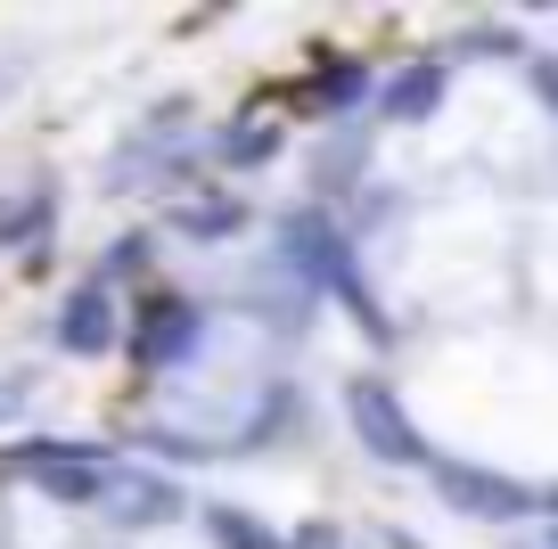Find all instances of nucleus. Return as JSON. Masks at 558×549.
<instances>
[{"label": "nucleus", "instance_id": "obj_1", "mask_svg": "<svg viewBox=\"0 0 558 549\" xmlns=\"http://www.w3.org/2000/svg\"><path fill=\"white\" fill-rule=\"evenodd\" d=\"M279 271H288V288L304 295V304H320V295H337V304L353 312V320L369 328V337H386V312L369 304L362 271H353V239L329 222L320 206H296L279 213Z\"/></svg>", "mask_w": 558, "mask_h": 549}, {"label": "nucleus", "instance_id": "obj_2", "mask_svg": "<svg viewBox=\"0 0 558 549\" xmlns=\"http://www.w3.org/2000/svg\"><path fill=\"white\" fill-rule=\"evenodd\" d=\"M0 467L25 476L41 500H58V509H99L107 484H116V467H123V451L74 443V435H34V443H9V451H0Z\"/></svg>", "mask_w": 558, "mask_h": 549}, {"label": "nucleus", "instance_id": "obj_3", "mask_svg": "<svg viewBox=\"0 0 558 549\" xmlns=\"http://www.w3.org/2000/svg\"><path fill=\"white\" fill-rule=\"evenodd\" d=\"M123 353H132L140 378H173L206 353V304L197 295H140L132 320H123Z\"/></svg>", "mask_w": 558, "mask_h": 549}, {"label": "nucleus", "instance_id": "obj_4", "mask_svg": "<svg viewBox=\"0 0 558 549\" xmlns=\"http://www.w3.org/2000/svg\"><path fill=\"white\" fill-rule=\"evenodd\" d=\"M345 418H353V443H362L369 460H386V467H427V460H436L386 378H353L345 386Z\"/></svg>", "mask_w": 558, "mask_h": 549}, {"label": "nucleus", "instance_id": "obj_5", "mask_svg": "<svg viewBox=\"0 0 558 549\" xmlns=\"http://www.w3.org/2000/svg\"><path fill=\"white\" fill-rule=\"evenodd\" d=\"M99 516L116 533H157V525H181V516H190V492H181V476H165V467L123 460L116 484H107V500H99Z\"/></svg>", "mask_w": 558, "mask_h": 549}, {"label": "nucleus", "instance_id": "obj_6", "mask_svg": "<svg viewBox=\"0 0 558 549\" xmlns=\"http://www.w3.org/2000/svg\"><path fill=\"white\" fill-rule=\"evenodd\" d=\"M427 476H436V492L452 500L460 516H476V525H509V516L542 509L518 476H493V467H469V460H427Z\"/></svg>", "mask_w": 558, "mask_h": 549}, {"label": "nucleus", "instance_id": "obj_7", "mask_svg": "<svg viewBox=\"0 0 558 549\" xmlns=\"http://www.w3.org/2000/svg\"><path fill=\"white\" fill-rule=\"evenodd\" d=\"M116 304H123L116 288L83 279V288L50 312V344H58V353H74V361H107V353L123 344V312H116Z\"/></svg>", "mask_w": 558, "mask_h": 549}, {"label": "nucleus", "instance_id": "obj_8", "mask_svg": "<svg viewBox=\"0 0 558 549\" xmlns=\"http://www.w3.org/2000/svg\"><path fill=\"white\" fill-rule=\"evenodd\" d=\"M444 90H452V66L418 58V66H402V74H386V83H378V115L386 123H427L444 107Z\"/></svg>", "mask_w": 558, "mask_h": 549}, {"label": "nucleus", "instance_id": "obj_9", "mask_svg": "<svg viewBox=\"0 0 558 549\" xmlns=\"http://www.w3.org/2000/svg\"><path fill=\"white\" fill-rule=\"evenodd\" d=\"M362 99H369V66H353V58L313 74V115H353Z\"/></svg>", "mask_w": 558, "mask_h": 549}, {"label": "nucleus", "instance_id": "obj_10", "mask_svg": "<svg viewBox=\"0 0 558 549\" xmlns=\"http://www.w3.org/2000/svg\"><path fill=\"white\" fill-rule=\"evenodd\" d=\"M206 533H214V549H288L263 516H246V509H230V500H214L206 509Z\"/></svg>", "mask_w": 558, "mask_h": 549}, {"label": "nucleus", "instance_id": "obj_11", "mask_svg": "<svg viewBox=\"0 0 558 549\" xmlns=\"http://www.w3.org/2000/svg\"><path fill=\"white\" fill-rule=\"evenodd\" d=\"M214 156H222V164H239V172H246V164H271V156H279V132H271V123H246V115H239L222 139H214Z\"/></svg>", "mask_w": 558, "mask_h": 549}, {"label": "nucleus", "instance_id": "obj_12", "mask_svg": "<svg viewBox=\"0 0 558 549\" xmlns=\"http://www.w3.org/2000/svg\"><path fill=\"white\" fill-rule=\"evenodd\" d=\"M173 222L190 230V239H206V246H214V239H230V230H246V206H230V197H214V206H181Z\"/></svg>", "mask_w": 558, "mask_h": 549}, {"label": "nucleus", "instance_id": "obj_13", "mask_svg": "<svg viewBox=\"0 0 558 549\" xmlns=\"http://www.w3.org/2000/svg\"><path fill=\"white\" fill-rule=\"evenodd\" d=\"M140 271H148V239H123V246L99 255V288H123V279H140Z\"/></svg>", "mask_w": 558, "mask_h": 549}, {"label": "nucleus", "instance_id": "obj_14", "mask_svg": "<svg viewBox=\"0 0 558 549\" xmlns=\"http://www.w3.org/2000/svg\"><path fill=\"white\" fill-rule=\"evenodd\" d=\"M25 402H34V369H17V378H0V418H17Z\"/></svg>", "mask_w": 558, "mask_h": 549}, {"label": "nucleus", "instance_id": "obj_15", "mask_svg": "<svg viewBox=\"0 0 558 549\" xmlns=\"http://www.w3.org/2000/svg\"><path fill=\"white\" fill-rule=\"evenodd\" d=\"M534 90H542V99L558 107V58H542V66H534Z\"/></svg>", "mask_w": 558, "mask_h": 549}, {"label": "nucleus", "instance_id": "obj_16", "mask_svg": "<svg viewBox=\"0 0 558 549\" xmlns=\"http://www.w3.org/2000/svg\"><path fill=\"white\" fill-rule=\"evenodd\" d=\"M9 83H17V66H0V99H9Z\"/></svg>", "mask_w": 558, "mask_h": 549}, {"label": "nucleus", "instance_id": "obj_17", "mask_svg": "<svg viewBox=\"0 0 558 549\" xmlns=\"http://www.w3.org/2000/svg\"><path fill=\"white\" fill-rule=\"evenodd\" d=\"M288 549H313V541H288Z\"/></svg>", "mask_w": 558, "mask_h": 549}, {"label": "nucleus", "instance_id": "obj_18", "mask_svg": "<svg viewBox=\"0 0 558 549\" xmlns=\"http://www.w3.org/2000/svg\"><path fill=\"white\" fill-rule=\"evenodd\" d=\"M550 549H558V533H550Z\"/></svg>", "mask_w": 558, "mask_h": 549}]
</instances>
